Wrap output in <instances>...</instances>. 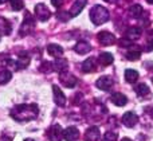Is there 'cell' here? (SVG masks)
Listing matches in <instances>:
<instances>
[{
    "label": "cell",
    "mask_w": 153,
    "mask_h": 141,
    "mask_svg": "<svg viewBox=\"0 0 153 141\" xmlns=\"http://www.w3.org/2000/svg\"><path fill=\"white\" fill-rule=\"evenodd\" d=\"M39 114V109L35 104H22L15 106L11 110V116L13 120L19 121V122H24V121H31L38 117Z\"/></svg>",
    "instance_id": "6da1fadb"
},
{
    "label": "cell",
    "mask_w": 153,
    "mask_h": 141,
    "mask_svg": "<svg viewBox=\"0 0 153 141\" xmlns=\"http://www.w3.org/2000/svg\"><path fill=\"white\" fill-rule=\"evenodd\" d=\"M90 19H91V22L95 26L103 24L109 20V11L102 5H95L90 11Z\"/></svg>",
    "instance_id": "7a4b0ae2"
},
{
    "label": "cell",
    "mask_w": 153,
    "mask_h": 141,
    "mask_svg": "<svg viewBox=\"0 0 153 141\" xmlns=\"http://www.w3.org/2000/svg\"><path fill=\"white\" fill-rule=\"evenodd\" d=\"M35 27V20L34 18L31 16L30 12H26L24 15V20L22 23V27H20V35H27L31 32V30Z\"/></svg>",
    "instance_id": "3957f363"
},
{
    "label": "cell",
    "mask_w": 153,
    "mask_h": 141,
    "mask_svg": "<svg viewBox=\"0 0 153 141\" xmlns=\"http://www.w3.org/2000/svg\"><path fill=\"white\" fill-rule=\"evenodd\" d=\"M35 13H36L38 19H39L40 22L48 20V19H50V16H51L50 10H48L47 5L43 4V3H40V4H36V5H35Z\"/></svg>",
    "instance_id": "277c9868"
},
{
    "label": "cell",
    "mask_w": 153,
    "mask_h": 141,
    "mask_svg": "<svg viewBox=\"0 0 153 141\" xmlns=\"http://www.w3.org/2000/svg\"><path fill=\"white\" fill-rule=\"evenodd\" d=\"M97 39H98V42H100V45H102V46H111L116 42V36H114L111 32H108V31L98 32Z\"/></svg>",
    "instance_id": "5b68a950"
},
{
    "label": "cell",
    "mask_w": 153,
    "mask_h": 141,
    "mask_svg": "<svg viewBox=\"0 0 153 141\" xmlns=\"http://www.w3.org/2000/svg\"><path fill=\"white\" fill-rule=\"evenodd\" d=\"M47 134H48V139H50V141H61V139L63 137V131H62L61 125L54 124V125L50 126Z\"/></svg>",
    "instance_id": "8992f818"
},
{
    "label": "cell",
    "mask_w": 153,
    "mask_h": 141,
    "mask_svg": "<svg viewBox=\"0 0 153 141\" xmlns=\"http://www.w3.org/2000/svg\"><path fill=\"white\" fill-rule=\"evenodd\" d=\"M138 122V116L133 112H126L122 116V124L128 128H133L136 124Z\"/></svg>",
    "instance_id": "52a82bcc"
},
{
    "label": "cell",
    "mask_w": 153,
    "mask_h": 141,
    "mask_svg": "<svg viewBox=\"0 0 153 141\" xmlns=\"http://www.w3.org/2000/svg\"><path fill=\"white\" fill-rule=\"evenodd\" d=\"M53 93H54V101L59 106H65L66 105V96L63 94V91L61 90V88L56 85L53 86Z\"/></svg>",
    "instance_id": "ba28073f"
},
{
    "label": "cell",
    "mask_w": 153,
    "mask_h": 141,
    "mask_svg": "<svg viewBox=\"0 0 153 141\" xmlns=\"http://www.w3.org/2000/svg\"><path fill=\"white\" fill-rule=\"evenodd\" d=\"M79 137V131L75 126H69L63 131V139L66 141H75Z\"/></svg>",
    "instance_id": "9c48e42d"
},
{
    "label": "cell",
    "mask_w": 153,
    "mask_h": 141,
    "mask_svg": "<svg viewBox=\"0 0 153 141\" xmlns=\"http://www.w3.org/2000/svg\"><path fill=\"white\" fill-rule=\"evenodd\" d=\"M97 88L101 89V90H110L111 86H113V81H111L110 77H106V75H103V77L98 78L97 81Z\"/></svg>",
    "instance_id": "30bf717a"
},
{
    "label": "cell",
    "mask_w": 153,
    "mask_h": 141,
    "mask_svg": "<svg viewBox=\"0 0 153 141\" xmlns=\"http://www.w3.org/2000/svg\"><path fill=\"white\" fill-rule=\"evenodd\" d=\"M87 0H75L74 4L71 5V10H70V16H78L79 13L82 12V10L85 8V5H86Z\"/></svg>",
    "instance_id": "8fae6325"
},
{
    "label": "cell",
    "mask_w": 153,
    "mask_h": 141,
    "mask_svg": "<svg viewBox=\"0 0 153 141\" xmlns=\"http://www.w3.org/2000/svg\"><path fill=\"white\" fill-rule=\"evenodd\" d=\"M61 81L66 88H74L76 85V78L74 75L69 74V73H61Z\"/></svg>",
    "instance_id": "7c38bea8"
},
{
    "label": "cell",
    "mask_w": 153,
    "mask_h": 141,
    "mask_svg": "<svg viewBox=\"0 0 153 141\" xmlns=\"http://www.w3.org/2000/svg\"><path fill=\"white\" fill-rule=\"evenodd\" d=\"M90 50H91V46L87 42H85V40H81L74 46V51L79 55H85V54L90 53Z\"/></svg>",
    "instance_id": "4fadbf2b"
},
{
    "label": "cell",
    "mask_w": 153,
    "mask_h": 141,
    "mask_svg": "<svg viewBox=\"0 0 153 141\" xmlns=\"http://www.w3.org/2000/svg\"><path fill=\"white\" fill-rule=\"evenodd\" d=\"M100 139V129L97 126H90L85 133V140L86 141H98Z\"/></svg>",
    "instance_id": "5bb4252c"
},
{
    "label": "cell",
    "mask_w": 153,
    "mask_h": 141,
    "mask_svg": "<svg viewBox=\"0 0 153 141\" xmlns=\"http://www.w3.org/2000/svg\"><path fill=\"white\" fill-rule=\"evenodd\" d=\"M110 101L113 102L116 106H125L128 104V98L122 93H113L110 97Z\"/></svg>",
    "instance_id": "9a60e30c"
},
{
    "label": "cell",
    "mask_w": 153,
    "mask_h": 141,
    "mask_svg": "<svg viewBox=\"0 0 153 141\" xmlns=\"http://www.w3.org/2000/svg\"><path fill=\"white\" fill-rule=\"evenodd\" d=\"M47 53L50 54L54 58H59V56L63 54V48L59 45H55V43H51V45L47 46Z\"/></svg>",
    "instance_id": "2e32d148"
},
{
    "label": "cell",
    "mask_w": 153,
    "mask_h": 141,
    "mask_svg": "<svg viewBox=\"0 0 153 141\" xmlns=\"http://www.w3.org/2000/svg\"><path fill=\"white\" fill-rule=\"evenodd\" d=\"M141 34H143L141 27H129L126 31V38L129 40H134V39H137V38H140Z\"/></svg>",
    "instance_id": "e0dca14e"
},
{
    "label": "cell",
    "mask_w": 153,
    "mask_h": 141,
    "mask_svg": "<svg viewBox=\"0 0 153 141\" xmlns=\"http://www.w3.org/2000/svg\"><path fill=\"white\" fill-rule=\"evenodd\" d=\"M54 67L55 70H58L59 73H66L67 69H69V63H67L66 59H56L55 63H54Z\"/></svg>",
    "instance_id": "ac0fdd59"
},
{
    "label": "cell",
    "mask_w": 153,
    "mask_h": 141,
    "mask_svg": "<svg viewBox=\"0 0 153 141\" xmlns=\"http://www.w3.org/2000/svg\"><path fill=\"white\" fill-rule=\"evenodd\" d=\"M28 63H30V56L26 53H22L20 56L18 58V62H16V67L18 69H24L26 66H28Z\"/></svg>",
    "instance_id": "d6986e66"
},
{
    "label": "cell",
    "mask_w": 153,
    "mask_h": 141,
    "mask_svg": "<svg viewBox=\"0 0 153 141\" xmlns=\"http://www.w3.org/2000/svg\"><path fill=\"white\" fill-rule=\"evenodd\" d=\"M82 70L85 73H91L95 70V62L93 58H89V59H85V62L82 63Z\"/></svg>",
    "instance_id": "ffe728a7"
},
{
    "label": "cell",
    "mask_w": 153,
    "mask_h": 141,
    "mask_svg": "<svg viewBox=\"0 0 153 141\" xmlns=\"http://www.w3.org/2000/svg\"><path fill=\"white\" fill-rule=\"evenodd\" d=\"M125 79H126V82H129V83L136 82V81L138 79V73L133 69L125 70Z\"/></svg>",
    "instance_id": "44dd1931"
},
{
    "label": "cell",
    "mask_w": 153,
    "mask_h": 141,
    "mask_svg": "<svg viewBox=\"0 0 153 141\" xmlns=\"http://www.w3.org/2000/svg\"><path fill=\"white\" fill-rule=\"evenodd\" d=\"M98 59H100V63L103 66H109V65L113 63V55L110 53H102L98 56Z\"/></svg>",
    "instance_id": "7402d4cb"
},
{
    "label": "cell",
    "mask_w": 153,
    "mask_h": 141,
    "mask_svg": "<svg viewBox=\"0 0 153 141\" xmlns=\"http://www.w3.org/2000/svg\"><path fill=\"white\" fill-rule=\"evenodd\" d=\"M143 12H144V10L140 4H133L132 7L129 8V13L133 18H140V16L143 15Z\"/></svg>",
    "instance_id": "603a6c76"
},
{
    "label": "cell",
    "mask_w": 153,
    "mask_h": 141,
    "mask_svg": "<svg viewBox=\"0 0 153 141\" xmlns=\"http://www.w3.org/2000/svg\"><path fill=\"white\" fill-rule=\"evenodd\" d=\"M141 56V51L138 50V47H136L134 50H129L126 53V59H129V61H137V59H140Z\"/></svg>",
    "instance_id": "cb8c5ba5"
},
{
    "label": "cell",
    "mask_w": 153,
    "mask_h": 141,
    "mask_svg": "<svg viewBox=\"0 0 153 141\" xmlns=\"http://www.w3.org/2000/svg\"><path fill=\"white\" fill-rule=\"evenodd\" d=\"M149 88L145 85V83H141V85H138L137 88H136V93L138 94L140 97H146V96H149Z\"/></svg>",
    "instance_id": "d4e9b609"
},
{
    "label": "cell",
    "mask_w": 153,
    "mask_h": 141,
    "mask_svg": "<svg viewBox=\"0 0 153 141\" xmlns=\"http://www.w3.org/2000/svg\"><path fill=\"white\" fill-rule=\"evenodd\" d=\"M11 78H12V74H11L10 70H3V71H0V85L7 83Z\"/></svg>",
    "instance_id": "484cf974"
},
{
    "label": "cell",
    "mask_w": 153,
    "mask_h": 141,
    "mask_svg": "<svg viewBox=\"0 0 153 141\" xmlns=\"http://www.w3.org/2000/svg\"><path fill=\"white\" fill-rule=\"evenodd\" d=\"M10 4H11V8H12L13 11H20L24 8L23 0H11Z\"/></svg>",
    "instance_id": "4316f807"
},
{
    "label": "cell",
    "mask_w": 153,
    "mask_h": 141,
    "mask_svg": "<svg viewBox=\"0 0 153 141\" xmlns=\"http://www.w3.org/2000/svg\"><path fill=\"white\" fill-rule=\"evenodd\" d=\"M0 24L3 26V32H4L5 35H8V34H11V24H10V22H7L5 19H0Z\"/></svg>",
    "instance_id": "83f0119b"
},
{
    "label": "cell",
    "mask_w": 153,
    "mask_h": 141,
    "mask_svg": "<svg viewBox=\"0 0 153 141\" xmlns=\"http://www.w3.org/2000/svg\"><path fill=\"white\" fill-rule=\"evenodd\" d=\"M102 141H117V134L113 132H108V133L103 134Z\"/></svg>",
    "instance_id": "f1b7e54d"
},
{
    "label": "cell",
    "mask_w": 153,
    "mask_h": 141,
    "mask_svg": "<svg viewBox=\"0 0 153 141\" xmlns=\"http://www.w3.org/2000/svg\"><path fill=\"white\" fill-rule=\"evenodd\" d=\"M67 15H70V12L69 13H66V12H58V19H59V20L66 22V20H69V18H70V16H67Z\"/></svg>",
    "instance_id": "f546056e"
},
{
    "label": "cell",
    "mask_w": 153,
    "mask_h": 141,
    "mask_svg": "<svg viewBox=\"0 0 153 141\" xmlns=\"http://www.w3.org/2000/svg\"><path fill=\"white\" fill-rule=\"evenodd\" d=\"M51 4L55 8H59L62 4H63V0H51Z\"/></svg>",
    "instance_id": "4dcf8cb0"
},
{
    "label": "cell",
    "mask_w": 153,
    "mask_h": 141,
    "mask_svg": "<svg viewBox=\"0 0 153 141\" xmlns=\"http://www.w3.org/2000/svg\"><path fill=\"white\" fill-rule=\"evenodd\" d=\"M148 43H149V50H152L153 48V36L148 38Z\"/></svg>",
    "instance_id": "1f68e13d"
},
{
    "label": "cell",
    "mask_w": 153,
    "mask_h": 141,
    "mask_svg": "<svg viewBox=\"0 0 153 141\" xmlns=\"http://www.w3.org/2000/svg\"><path fill=\"white\" fill-rule=\"evenodd\" d=\"M149 114H151V117L153 118V108H151V109H149Z\"/></svg>",
    "instance_id": "d6a6232c"
},
{
    "label": "cell",
    "mask_w": 153,
    "mask_h": 141,
    "mask_svg": "<svg viewBox=\"0 0 153 141\" xmlns=\"http://www.w3.org/2000/svg\"><path fill=\"white\" fill-rule=\"evenodd\" d=\"M103 1H106V3H116L117 0H103Z\"/></svg>",
    "instance_id": "836d02e7"
},
{
    "label": "cell",
    "mask_w": 153,
    "mask_h": 141,
    "mask_svg": "<svg viewBox=\"0 0 153 141\" xmlns=\"http://www.w3.org/2000/svg\"><path fill=\"white\" fill-rule=\"evenodd\" d=\"M121 141H132V140H130V139H126V137H125V139H122Z\"/></svg>",
    "instance_id": "e575fe53"
},
{
    "label": "cell",
    "mask_w": 153,
    "mask_h": 141,
    "mask_svg": "<svg viewBox=\"0 0 153 141\" xmlns=\"http://www.w3.org/2000/svg\"><path fill=\"white\" fill-rule=\"evenodd\" d=\"M146 3H149V4H153V0H146Z\"/></svg>",
    "instance_id": "d590c367"
},
{
    "label": "cell",
    "mask_w": 153,
    "mask_h": 141,
    "mask_svg": "<svg viewBox=\"0 0 153 141\" xmlns=\"http://www.w3.org/2000/svg\"><path fill=\"white\" fill-rule=\"evenodd\" d=\"M7 0H0V4H3V3H5Z\"/></svg>",
    "instance_id": "8d00e7d4"
},
{
    "label": "cell",
    "mask_w": 153,
    "mask_h": 141,
    "mask_svg": "<svg viewBox=\"0 0 153 141\" xmlns=\"http://www.w3.org/2000/svg\"><path fill=\"white\" fill-rule=\"evenodd\" d=\"M24 141H34V140H32V139H26Z\"/></svg>",
    "instance_id": "74e56055"
},
{
    "label": "cell",
    "mask_w": 153,
    "mask_h": 141,
    "mask_svg": "<svg viewBox=\"0 0 153 141\" xmlns=\"http://www.w3.org/2000/svg\"><path fill=\"white\" fill-rule=\"evenodd\" d=\"M5 141H11V139H8V140H5Z\"/></svg>",
    "instance_id": "f35d334b"
},
{
    "label": "cell",
    "mask_w": 153,
    "mask_h": 141,
    "mask_svg": "<svg viewBox=\"0 0 153 141\" xmlns=\"http://www.w3.org/2000/svg\"><path fill=\"white\" fill-rule=\"evenodd\" d=\"M152 82H153V78H152Z\"/></svg>",
    "instance_id": "ab89813d"
}]
</instances>
